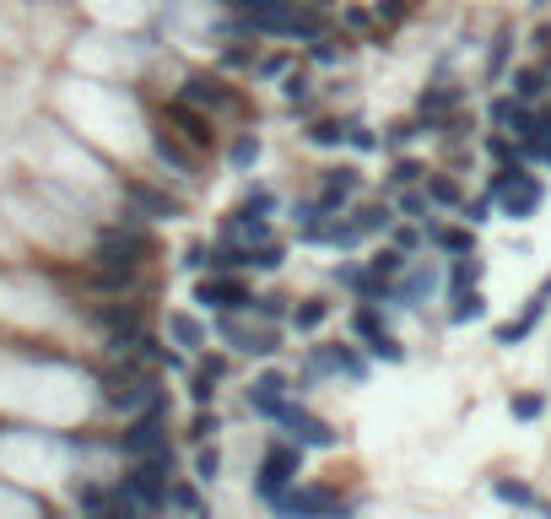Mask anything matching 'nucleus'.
<instances>
[{
    "instance_id": "f257e3e1",
    "label": "nucleus",
    "mask_w": 551,
    "mask_h": 519,
    "mask_svg": "<svg viewBox=\"0 0 551 519\" xmlns=\"http://www.w3.org/2000/svg\"><path fill=\"white\" fill-rule=\"evenodd\" d=\"M157 395H163L157 390V374L146 363H136V357H114V363L103 368V406L125 411V417H141Z\"/></svg>"
},
{
    "instance_id": "f03ea898",
    "label": "nucleus",
    "mask_w": 551,
    "mask_h": 519,
    "mask_svg": "<svg viewBox=\"0 0 551 519\" xmlns=\"http://www.w3.org/2000/svg\"><path fill=\"white\" fill-rule=\"evenodd\" d=\"M119 492L136 503L141 514L168 509V492H173V455H152V460H130L125 476H119Z\"/></svg>"
},
{
    "instance_id": "7ed1b4c3",
    "label": "nucleus",
    "mask_w": 551,
    "mask_h": 519,
    "mask_svg": "<svg viewBox=\"0 0 551 519\" xmlns=\"http://www.w3.org/2000/svg\"><path fill=\"white\" fill-rule=\"evenodd\" d=\"M487 195L497 206H503V217H514V222H524V217H535L541 211V201H546V184L535 179L524 163H508V168H497L492 179H487Z\"/></svg>"
},
{
    "instance_id": "20e7f679",
    "label": "nucleus",
    "mask_w": 551,
    "mask_h": 519,
    "mask_svg": "<svg viewBox=\"0 0 551 519\" xmlns=\"http://www.w3.org/2000/svg\"><path fill=\"white\" fill-rule=\"evenodd\" d=\"M114 449L125 460H152V455H168V395H157L141 417L125 422V433H114Z\"/></svg>"
},
{
    "instance_id": "39448f33",
    "label": "nucleus",
    "mask_w": 551,
    "mask_h": 519,
    "mask_svg": "<svg viewBox=\"0 0 551 519\" xmlns=\"http://www.w3.org/2000/svg\"><path fill=\"white\" fill-rule=\"evenodd\" d=\"M157 249V238L152 228L130 211L125 222H109V228L98 233V249H92V260H103V265H146V255Z\"/></svg>"
},
{
    "instance_id": "423d86ee",
    "label": "nucleus",
    "mask_w": 551,
    "mask_h": 519,
    "mask_svg": "<svg viewBox=\"0 0 551 519\" xmlns=\"http://www.w3.org/2000/svg\"><path fill=\"white\" fill-rule=\"evenodd\" d=\"M298 471H303V444H271L260 460V471H254V498L271 509L281 492L298 487Z\"/></svg>"
},
{
    "instance_id": "0eeeda50",
    "label": "nucleus",
    "mask_w": 551,
    "mask_h": 519,
    "mask_svg": "<svg viewBox=\"0 0 551 519\" xmlns=\"http://www.w3.org/2000/svg\"><path fill=\"white\" fill-rule=\"evenodd\" d=\"M271 514H281V519H346V503H341V492H335V487L308 482V487L281 492V498L271 503Z\"/></svg>"
},
{
    "instance_id": "6e6552de",
    "label": "nucleus",
    "mask_w": 551,
    "mask_h": 519,
    "mask_svg": "<svg viewBox=\"0 0 551 519\" xmlns=\"http://www.w3.org/2000/svg\"><path fill=\"white\" fill-rule=\"evenodd\" d=\"M87 319L103 330V336H109L103 346H109L114 357L125 352V346L136 341V336H146V309H141V303H92Z\"/></svg>"
},
{
    "instance_id": "1a4fd4ad",
    "label": "nucleus",
    "mask_w": 551,
    "mask_h": 519,
    "mask_svg": "<svg viewBox=\"0 0 551 519\" xmlns=\"http://www.w3.org/2000/svg\"><path fill=\"white\" fill-rule=\"evenodd\" d=\"M195 303H200V309H211V314H249L254 309V292L238 282L233 271H211V276H200V282H195Z\"/></svg>"
},
{
    "instance_id": "9d476101",
    "label": "nucleus",
    "mask_w": 551,
    "mask_h": 519,
    "mask_svg": "<svg viewBox=\"0 0 551 519\" xmlns=\"http://www.w3.org/2000/svg\"><path fill=\"white\" fill-rule=\"evenodd\" d=\"M352 330H357V341H362L368 357H379V363H406V346H400V336L384 325V314L373 309V303H357Z\"/></svg>"
},
{
    "instance_id": "9b49d317",
    "label": "nucleus",
    "mask_w": 551,
    "mask_h": 519,
    "mask_svg": "<svg viewBox=\"0 0 551 519\" xmlns=\"http://www.w3.org/2000/svg\"><path fill=\"white\" fill-rule=\"evenodd\" d=\"M163 125L179 130V141L190 146V152H211V146H217V125H211V114L195 109V103H184V98L163 103Z\"/></svg>"
},
{
    "instance_id": "f8f14e48",
    "label": "nucleus",
    "mask_w": 551,
    "mask_h": 519,
    "mask_svg": "<svg viewBox=\"0 0 551 519\" xmlns=\"http://www.w3.org/2000/svg\"><path fill=\"white\" fill-rule=\"evenodd\" d=\"M276 428H287V438H292V444H303V449H335V444H341L330 422H325V417H314V411L298 406V401H287V406H281Z\"/></svg>"
},
{
    "instance_id": "ddd939ff",
    "label": "nucleus",
    "mask_w": 551,
    "mask_h": 519,
    "mask_svg": "<svg viewBox=\"0 0 551 519\" xmlns=\"http://www.w3.org/2000/svg\"><path fill=\"white\" fill-rule=\"evenodd\" d=\"M179 98H184V103H195V109H206V114L238 109V92L227 87L217 71H190V76H184V87H179Z\"/></svg>"
},
{
    "instance_id": "4468645a",
    "label": "nucleus",
    "mask_w": 551,
    "mask_h": 519,
    "mask_svg": "<svg viewBox=\"0 0 551 519\" xmlns=\"http://www.w3.org/2000/svg\"><path fill=\"white\" fill-rule=\"evenodd\" d=\"M546 309H551V276H541V287L530 292V303H524V309H519V319H508V325H497V330H492V341H497V346H519V341L530 336L535 325H541V314H546Z\"/></svg>"
},
{
    "instance_id": "2eb2a0df",
    "label": "nucleus",
    "mask_w": 551,
    "mask_h": 519,
    "mask_svg": "<svg viewBox=\"0 0 551 519\" xmlns=\"http://www.w3.org/2000/svg\"><path fill=\"white\" fill-rule=\"evenodd\" d=\"M125 201L136 206V217H152V222H173V217H184V201H179V195L157 190V184H141V179H130V184H125Z\"/></svg>"
},
{
    "instance_id": "dca6fc26",
    "label": "nucleus",
    "mask_w": 551,
    "mask_h": 519,
    "mask_svg": "<svg viewBox=\"0 0 551 519\" xmlns=\"http://www.w3.org/2000/svg\"><path fill=\"white\" fill-rule=\"evenodd\" d=\"M460 109H465V92L454 82H438V87H427L422 98H416V119H427V130H438L443 119H454Z\"/></svg>"
},
{
    "instance_id": "f3484780",
    "label": "nucleus",
    "mask_w": 551,
    "mask_h": 519,
    "mask_svg": "<svg viewBox=\"0 0 551 519\" xmlns=\"http://www.w3.org/2000/svg\"><path fill=\"white\" fill-rule=\"evenodd\" d=\"M438 287V265H422V260H411V271L400 276L395 287H389V303H400V309H416V303L427 298V292Z\"/></svg>"
},
{
    "instance_id": "a211bd4d",
    "label": "nucleus",
    "mask_w": 551,
    "mask_h": 519,
    "mask_svg": "<svg viewBox=\"0 0 551 519\" xmlns=\"http://www.w3.org/2000/svg\"><path fill=\"white\" fill-rule=\"evenodd\" d=\"M427 244L438 249V255H449V260H465V255H476V228H438V222H427Z\"/></svg>"
},
{
    "instance_id": "6ab92c4d",
    "label": "nucleus",
    "mask_w": 551,
    "mask_h": 519,
    "mask_svg": "<svg viewBox=\"0 0 551 519\" xmlns=\"http://www.w3.org/2000/svg\"><path fill=\"white\" fill-rule=\"evenodd\" d=\"M152 157H157L163 168H173L179 179H190V173H195V152H190L179 136H173V130H157V136H152Z\"/></svg>"
},
{
    "instance_id": "aec40b11",
    "label": "nucleus",
    "mask_w": 551,
    "mask_h": 519,
    "mask_svg": "<svg viewBox=\"0 0 551 519\" xmlns=\"http://www.w3.org/2000/svg\"><path fill=\"white\" fill-rule=\"evenodd\" d=\"M222 379H227L222 357H200V368H195V379H190V401L195 406H211V401H217V384Z\"/></svg>"
},
{
    "instance_id": "412c9836",
    "label": "nucleus",
    "mask_w": 551,
    "mask_h": 519,
    "mask_svg": "<svg viewBox=\"0 0 551 519\" xmlns=\"http://www.w3.org/2000/svg\"><path fill=\"white\" fill-rule=\"evenodd\" d=\"M508 92H514L519 103H541L546 92H551V76H546V65H519V71L508 76Z\"/></svg>"
},
{
    "instance_id": "4be33fe9",
    "label": "nucleus",
    "mask_w": 551,
    "mask_h": 519,
    "mask_svg": "<svg viewBox=\"0 0 551 519\" xmlns=\"http://www.w3.org/2000/svg\"><path fill=\"white\" fill-rule=\"evenodd\" d=\"M427 201H433L438 211H465V190H460V179L454 173H427Z\"/></svg>"
},
{
    "instance_id": "5701e85b",
    "label": "nucleus",
    "mask_w": 551,
    "mask_h": 519,
    "mask_svg": "<svg viewBox=\"0 0 551 519\" xmlns=\"http://www.w3.org/2000/svg\"><path fill=\"white\" fill-rule=\"evenodd\" d=\"M487 314V298H481V287H454L449 292V325H470V319Z\"/></svg>"
},
{
    "instance_id": "b1692460",
    "label": "nucleus",
    "mask_w": 551,
    "mask_h": 519,
    "mask_svg": "<svg viewBox=\"0 0 551 519\" xmlns=\"http://www.w3.org/2000/svg\"><path fill=\"white\" fill-rule=\"evenodd\" d=\"M492 492H497V503H508V509H541L535 487H530V482H519V476H497Z\"/></svg>"
},
{
    "instance_id": "393cba45",
    "label": "nucleus",
    "mask_w": 551,
    "mask_h": 519,
    "mask_svg": "<svg viewBox=\"0 0 551 519\" xmlns=\"http://www.w3.org/2000/svg\"><path fill=\"white\" fill-rule=\"evenodd\" d=\"M330 352H335V379H352V384H362V379H368V357H362L357 346L335 341Z\"/></svg>"
},
{
    "instance_id": "a878e982",
    "label": "nucleus",
    "mask_w": 551,
    "mask_h": 519,
    "mask_svg": "<svg viewBox=\"0 0 551 519\" xmlns=\"http://www.w3.org/2000/svg\"><path fill=\"white\" fill-rule=\"evenodd\" d=\"M281 98H287L292 103V109H314V76H308V71H287V76H281Z\"/></svg>"
},
{
    "instance_id": "bb28decb",
    "label": "nucleus",
    "mask_w": 551,
    "mask_h": 519,
    "mask_svg": "<svg viewBox=\"0 0 551 519\" xmlns=\"http://www.w3.org/2000/svg\"><path fill=\"white\" fill-rule=\"evenodd\" d=\"M168 336L179 346H190V352H200V346H206V325H200L195 314H168Z\"/></svg>"
},
{
    "instance_id": "cd10ccee",
    "label": "nucleus",
    "mask_w": 551,
    "mask_h": 519,
    "mask_svg": "<svg viewBox=\"0 0 551 519\" xmlns=\"http://www.w3.org/2000/svg\"><path fill=\"white\" fill-rule=\"evenodd\" d=\"M416 184H427V168L416 163V157H395V168H389V195L416 190Z\"/></svg>"
},
{
    "instance_id": "c85d7f7f",
    "label": "nucleus",
    "mask_w": 551,
    "mask_h": 519,
    "mask_svg": "<svg viewBox=\"0 0 551 519\" xmlns=\"http://www.w3.org/2000/svg\"><path fill=\"white\" fill-rule=\"evenodd\" d=\"M508 55H514V28H497L492 33V49H487V82L508 71Z\"/></svg>"
},
{
    "instance_id": "c756f323",
    "label": "nucleus",
    "mask_w": 551,
    "mask_h": 519,
    "mask_svg": "<svg viewBox=\"0 0 551 519\" xmlns=\"http://www.w3.org/2000/svg\"><path fill=\"white\" fill-rule=\"evenodd\" d=\"M287 319H292V330H319V325L330 319V303H325V298H303Z\"/></svg>"
},
{
    "instance_id": "7c9ffc66",
    "label": "nucleus",
    "mask_w": 551,
    "mask_h": 519,
    "mask_svg": "<svg viewBox=\"0 0 551 519\" xmlns=\"http://www.w3.org/2000/svg\"><path fill=\"white\" fill-rule=\"evenodd\" d=\"M227 157H233L238 173H249L254 163H260V136H254V130H238V141L227 146Z\"/></svg>"
},
{
    "instance_id": "2f4dec72",
    "label": "nucleus",
    "mask_w": 551,
    "mask_h": 519,
    "mask_svg": "<svg viewBox=\"0 0 551 519\" xmlns=\"http://www.w3.org/2000/svg\"><path fill=\"white\" fill-rule=\"evenodd\" d=\"M357 228H362V233H389V228H395V206H389V201L362 206V211H357Z\"/></svg>"
},
{
    "instance_id": "473e14b6",
    "label": "nucleus",
    "mask_w": 551,
    "mask_h": 519,
    "mask_svg": "<svg viewBox=\"0 0 551 519\" xmlns=\"http://www.w3.org/2000/svg\"><path fill=\"white\" fill-rule=\"evenodd\" d=\"M346 136H352V119H319V125L308 130V141H314V146H341Z\"/></svg>"
},
{
    "instance_id": "72a5a7b5",
    "label": "nucleus",
    "mask_w": 551,
    "mask_h": 519,
    "mask_svg": "<svg viewBox=\"0 0 551 519\" xmlns=\"http://www.w3.org/2000/svg\"><path fill=\"white\" fill-rule=\"evenodd\" d=\"M217 476H222V449H217V444H200V455H195V482L211 487Z\"/></svg>"
},
{
    "instance_id": "f704fd0d",
    "label": "nucleus",
    "mask_w": 551,
    "mask_h": 519,
    "mask_svg": "<svg viewBox=\"0 0 551 519\" xmlns=\"http://www.w3.org/2000/svg\"><path fill=\"white\" fill-rule=\"evenodd\" d=\"M260 65V44H227L222 49V71H254Z\"/></svg>"
},
{
    "instance_id": "c9c22d12",
    "label": "nucleus",
    "mask_w": 551,
    "mask_h": 519,
    "mask_svg": "<svg viewBox=\"0 0 551 519\" xmlns=\"http://www.w3.org/2000/svg\"><path fill=\"white\" fill-rule=\"evenodd\" d=\"M308 60H314V65H341L346 60V38H314V44H308Z\"/></svg>"
},
{
    "instance_id": "e433bc0d",
    "label": "nucleus",
    "mask_w": 551,
    "mask_h": 519,
    "mask_svg": "<svg viewBox=\"0 0 551 519\" xmlns=\"http://www.w3.org/2000/svg\"><path fill=\"white\" fill-rule=\"evenodd\" d=\"M395 211H400V217L427 222V217H433V201H427V190H400V195H395Z\"/></svg>"
},
{
    "instance_id": "4c0bfd02",
    "label": "nucleus",
    "mask_w": 551,
    "mask_h": 519,
    "mask_svg": "<svg viewBox=\"0 0 551 519\" xmlns=\"http://www.w3.org/2000/svg\"><path fill=\"white\" fill-rule=\"evenodd\" d=\"M476 282H481V260H476V255H465V260L449 265V292H454V287H476Z\"/></svg>"
},
{
    "instance_id": "58836bf2",
    "label": "nucleus",
    "mask_w": 551,
    "mask_h": 519,
    "mask_svg": "<svg viewBox=\"0 0 551 519\" xmlns=\"http://www.w3.org/2000/svg\"><path fill=\"white\" fill-rule=\"evenodd\" d=\"M508 411H514V422H535V417L546 411V395L524 390V395H514V401H508Z\"/></svg>"
},
{
    "instance_id": "ea45409f",
    "label": "nucleus",
    "mask_w": 551,
    "mask_h": 519,
    "mask_svg": "<svg viewBox=\"0 0 551 519\" xmlns=\"http://www.w3.org/2000/svg\"><path fill=\"white\" fill-rule=\"evenodd\" d=\"M276 211V195L271 190H249L244 201H238V217H271Z\"/></svg>"
},
{
    "instance_id": "a19ab883",
    "label": "nucleus",
    "mask_w": 551,
    "mask_h": 519,
    "mask_svg": "<svg viewBox=\"0 0 551 519\" xmlns=\"http://www.w3.org/2000/svg\"><path fill=\"white\" fill-rule=\"evenodd\" d=\"M217 433H222V417H217V411H206V406H200V411H195V422H190V438H195V444H211Z\"/></svg>"
},
{
    "instance_id": "79ce46f5",
    "label": "nucleus",
    "mask_w": 551,
    "mask_h": 519,
    "mask_svg": "<svg viewBox=\"0 0 551 519\" xmlns=\"http://www.w3.org/2000/svg\"><path fill=\"white\" fill-rule=\"evenodd\" d=\"M422 125H427V119H395V125L384 130V141L389 146H411L416 136H422Z\"/></svg>"
},
{
    "instance_id": "37998d69",
    "label": "nucleus",
    "mask_w": 551,
    "mask_h": 519,
    "mask_svg": "<svg viewBox=\"0 0 551 519\" xmlns=\"http://www.w3.org/2000/svg\"><path fill=\"white\" fill-rule=\"evenodd\" d=\"M281 260H287V249H281L276 238H271V244H260V249H254L249 271H281Z\"/></svg>"
},
{
    "instance_id": "c03bdc74",
    "label": "nucleus",
    "mask_w": 551,
    "mask_h": 519,
    "mask_svg": "<svg viewBox=\"0 0 551 519\" xmlns=\"http://www.w3.org/2000/svg\"><path fill=\"white\" fill-rule=\"evenodd\" d=\"M184 271H217V249H211V244H190V249H184Z\"/></svg>"
},
{
    "instance_id": "a18cd8bd",
    "label": "nucleus",
    "mask_w": 551,
    "mask_h": 519,
    "mask_svg": "<svg viewBox=\"0 0 551 519\" xmlns=\"http://www.w3.org/2000/svg\"><path fill=\"white\" fill-rule=\"evenodd\" d=\"M406 11H411V0H373V17L389 22V28H395V22H406Z\"/></svg>"
},
{
    "instance_id": "49530a36",
    "label": "nucleus",
    "mask_w": 551,
    "mask_h": 519,
    "mask_svg": "<svg viewBox=\"0 0 551 519\" xmlns=\"http://www.w3.org/2000/svg\"><path fill=\"white\" fill-rule=\"evenodd\" d=\"M249 314H260V319H271V325H276V319H287L292 309H287V298H276V292H271V298H254Z\"/></svg>"
},
{
    "instance_id": "de8ad7c7",
    "label": "nucleus",
    "mask_w": 551,
    "mask_h": 519,
    "mask_svg": "<svg viewBox=\"0 0 551 519\" xmlns=\"http://www.w3.org/2000/svg\"><path fill=\"white\" fill-rule=\"evenodd\" d=\"M341 22H346V28H352V33H368L373 22H379V17H373L368 6H346V11H341Z\"/></svg>"
},
{
    "instance_id": "09e8293b",
    "label": "nucleus",
    "mask_w": 551,
    "mask_h": 519,
    "mask_svg": "<svg viewBox=\"0 0 551 519\" xmlns=\"http://www.w3.org/2000/svg\"><path fill=\"white\" fill-rule=\"evenodd\" d=\"M497 201H492V195H481V201H465V222H470V228H481V222H487V211H492Z\"/></svg>"
},
{
    "instance_id": "8fccbe9b",
    "label": "nucleus",
    "mask_w": 551,
    "mask_h": 519,
    "mask_svg": "<svg viewBox=\"0 0 551 519\" xmlns=\"http://www.w3.org/2000/svg\"><path fill=\"white\" fill-rule=\"evenodd\" d=\"M346 141H352L357 152H373V146H379V136H373V130L362 125V119H352V136H346Z\"/></svg>"
},
{
    "instance_id": "3c124183",
    "label": "nucleus",
    "mask_w": 551,
    "mask_h": 519,
    "mask_svg": "<svg viewBox=\"0 0 551 519\" xmlns=\"http://www.w3.org/2000/svg\"><path fill=\"white\" fill-rule=\"evenodd\" d=\"M422 238H427V233H416V228H395V249H406V255H411Z\"/></svg>"
},
{
    "instance_id": "603ef678",
    "label": "nucleus",
    "mask_w": 551,
    "mask_h": 519,
    "mask_svg": "<svg viewBox=\"0 0 551 519\" xmlns=\"http://www.w3.org/2000/svg\"><path fill=\"white\" fill-rule=\"evenodd\" d=\"M254 71H260V76H287V55H271V60H260V65H254Z\"/></svg>"
},
{
    "instance_id": "864d4df0",
    "label": "nucleus",
    "mask_w": 551,
    "mask_h": 519,
    "mask_svg": "<svg viewBox=\"0 0 551 519\" xmlns=\"http://www.w3.org/2000/svg\"><path fill=\"white\" fill-rule=\"evenodd\" d=\"M308 6H319V11H325V6H335V0H308Z\"/></svg>"
},
{
    "instance_id": "5fc2aeb1",
    "label": "nucleus",
    "mask_w": 551,
    "mask_h": 519,
    "mask_svg": "<svg viewBox=\"0 0 551 519\" xmlns=\"http://www.w3.org/2000/svg\"><path fill=\"white\" fill-rule=\"evenodd\" d=\"M541 514H546V519H551V509H541Z\"/></svg>"
}]
</instances>
